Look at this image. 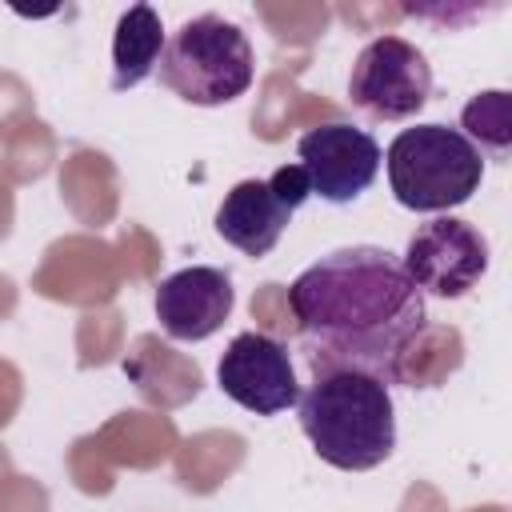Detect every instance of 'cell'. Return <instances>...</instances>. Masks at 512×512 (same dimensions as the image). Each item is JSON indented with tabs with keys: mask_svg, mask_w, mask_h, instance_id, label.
Masks as SVG:
<instances>
[{
	"mask_svg": "<svg viewBox=\"0 0 512 512\" xmlns=\"http://www.w3.org/2000/svg\"><path fill=\"white\" fill-rule=\"evenodd\" d=\"M288 308L312 376L348 368L400 384L428 324L424 292L380 244L336 248L308 264L288 288Z\"/></svg>",
	"mask_w": 512,
	"mask_h": 512,
	"instance_id": "obj_1",
	"label": "cell"
},
{
	"mask_svg": "<svg viewBox=\"0 0 512 512\" xmlns=\"http://www.w3.org/2000/svg\"><path fill=\"white\" fill-rule=\"evenodd\" d=\"M312 452L340 472H368L396 448V408L384 380L368 372H320L296 400Z\"/></svg>",
	"mask_w": 512,
	"mask_h": 512,
	"instance_id": "obj_2",
	"label": "cell"
},
{
	"mask_svg": "<svg viewBox=\"0 0 512 512\" xmlns=\"http://www.w3.org/2000/svg\"><path fill=\"white\" fill-rule=\"evenodd\" d=\"M388 184L408 212H448L468 204L484 180V152L448 124H416L396 132L384 152Z\"/></svg>",
	"mask_w": 512,
	"mask_h": 512,
	"instance_id": "obj_3",
	"label": "cell"
},
{
	"mask_svg": "<svg viewBox=\"0 0 512 512\" xmlns=\"http://www.w3.org/2000/svg\"><path fill=\"white\" fill-rule=\"evenodd\" d=\"M156 68L164 88H172L180 100L216 108V104H232L252 88L256 52L240 32V24L204 12L184 20L172 32V40H164Z\"/></svg>",
	"mask_w": 512,
	"mask_h": 512,
	"instance_id": "obj_4",
	"label": "cell"
},
{
	"mask_svg": "<svg viewBox=\"0 0 512 512\" xmlns=\"http://www.w3.org/2000/svg\"><path fill=\"white\" fill-rule=\"evenodd\" d=\"M428 96L432 68L416 44L404 36H376L360 48L348 76L352 108L368 112L372 120H408L428 104Z\"/></svg>",
	"mask_w": 512,
	"mask_h": 512,
	"instance_id": "obj_5",
	"label": "cell"
},
{
	"mask_svg": "<svg viewBox=\"0 0 512 512\" xmlns=\"http://www.w3.org/2000/svg\"><path fill=\"white\" fill-rule=\"evenodd\" d=\"M488 256V240L476 224L460 216H432L408 236L400 264L420 292L456 300L480 284V276L488 272Z\"/></svg>",
	"mask_w": 512,
	"mask_h": 512,
	"instance_id": "obj_6",
	"label": "cell"
},
{
	"mask_svg": "<svg viewBox=\"0 0 512 512\" xmlns=\"http://www.w3.org/2000/svg\"><path fill=\"white\" fill-rule=\"evenodd\" d=\"M296 164L304 168L312 196L328 204H352L372 188L384 164V152L368 128L332 120V124L308 128L296 140Z\"/></svg>",
	"mask_w": 512,
	"mask_h": 512,
	"instance_id": "obj_7",
	"label": "cell"
},
{
	"mask_svg": "<svg viewBox=\"0 0 512 512\" xmlns=\"http://www.w3.org/2000/svg\"><path fill=\"white\" fill-rule=\"evenodd\" d=\"M216 384L228 400L256 416H276L296 408L300 384L288 356V344H280L268 332H240L228 340V348L216 360Z\"/></svg>",
	"mask_w": 512,
	"mask_h": 512,
	"instance_id": "obj_8",
	"label": "cell"
},
{
	"mask_svg": "<svg viewBox=\"0 0 512 512\" xmlns=\"http://www.w3.org/2000/svg\"><path fill=\"white\" fill-rule=\"evenodd\" d=\"M236 292L224 268L192 264L156 284V320L172 340H208L232 316Z\"/></svg>",
	"mask_w": 512,
	"mask_h": 512,
	"instance_id": "obj_9",
	"label": "cell"
},
{
	"mask_svg": "<svg viewBox=\"0 0 512 512\" xmlns=\"http://www.w3.org/2000/svg\"><path fill=\"white\" fill-rule=\"evenodd\" d=\"M292 216L296 212L276 200L268 180H240L232 192H224L216 208V232L244 256H268L280 244Z\"/></svg>",
	"mask_w": 512,
	"mask_h": 512,
	"instance_id": "obj_10",
	"label": "cell"
},
{
	"mask_svg": "<svg viewBox=\"0 0 512 512\" xmlns=\"http://www.w3.org/2000/svg\"><path fill=\"white\" fill-rule=\"evenodd\" d=\"M164 52V24L152 4H132L120 12L112 32V88L128 92L140 80H148Z\"/></svg>",
	"mask_w": 512,
	"mask_h": 512,
	"instance_id": "obj_11",
	"label": "cell"
},
{
	"mask_svg": "<svg viewBox=\"0 0 512 512\" xmlns=\"http://www.w3.org/2000/svg\"><path fill=\"white\" fill-rule=\"evenodd\" d=\"M464 136L476 144V152H492V156H508L512 148V100L508 92H476L464 104Z\"/></svg>",
	"mask_w": 512,
	"mask_h": 512,
	"instance_id": "obj_12",
	"label": "cell"
},
{
	"mask_svg": "<svg viewBox=\"0 0 512 512\" xmlns=\"http://www.w3.org/2000/svg\"><path fill=\"white\" fill-rule=\"evenodd\" d=\"M268 188H272V192H276V200H280L284 208H292V212L312 196L308 176H304V168H300V164H280V168L268 176Z\"/></svg>",
	"mask_w": 512,
	"mask_h": 512,
	"instance_id": "obj_13",
	"label": "cell"
}]
</instances>
